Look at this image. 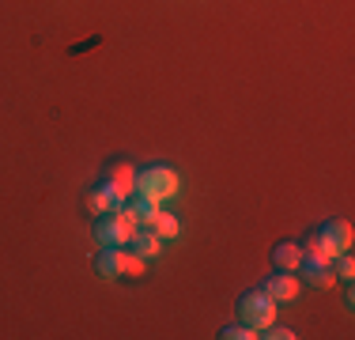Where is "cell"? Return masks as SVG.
Segmentation results:
<instances>
[{
	"label": "cell",
	"instance_id": "1",
	"mask_svg": "<svg viewBox=\"0 0 355 340\" xmlns=\"http://www.w3.org/2000/svg\"><path fill=\"white\" fill-rule=\"evenodd\" d=\"M137 193L144 201H171L178 197V174L171 167H163V163H155V167H148L144 174H137Z\"/></svg>",
	"mask_w": 355,
	"mask_h": 340
},
{
	"label": "cell",
	"instance_id": "2",
	"mask_svg": "<svg viewBox=\"0 0 355 340\" xmlns=\"http://www.w3.org/2000/svg\"><path fill=\"white\" fill-rule=\"evenodd\" d=\"M239 314H242V321H246L250 329H257V333H261L265 325H272V321H276V303L257 287V291H246L239 299Z\"/></svg>",
	"mask_w": 355,
	"mask_h": 340
},
{
	"label": "cell",
	"instance_id": "3",
	"mask_svg": "<svg viewBox=\"0 0 355 340\" xmlns=\"http://www.w3.org/2000/svg\"><path fill=\"white\" fill-rule=\"evenodd\" d=\"M132 231H137V227H132L121 212H103V216L95 219V238L103 246H125L132 238Z\"/></svg>",
	"mask_w": 355,
	"mask_h": 340
},
{
	"label": "cell",
	"instance_id": "4",
	"mask_svg": "<svg viewBox=\"0 0 355 340\" xmlns=\"http://www.w3.org/2000/svg\"><path fill=\"white\" fill-rule=\"evenodd\" d=\"M103 182L114 189L117 201H125V197L137 193V170H132V163H125V159H114V163L103 170Z\"/></svg>",
	"mask_w": 355,
	"mask_h": 340
},
{
	"label": "cell",
	"instance_id": "5",
	"mask_svg": "<svg viewBox=\"0 0 355 340\" xmlns=\"http://www.w3.org/2000/svg\"><path fill=\"white\" fill-rule=\"evenodd\" d=\"M302 284L306 287H314V291H329V287L336 284V276H333V265L329 261H314V257H302Z\"/></svg>",
	"mask_w": 355,
	"mask_h": 340
},
{
	"label": "cell",
	"instance_id": "6",
	"mask_svg": "<svg viewBox=\"0 0 355 340\" xmlns=\"http://www.w3.org/2000/svg\"><path fill=\"white\" fill-rule=\"evenodd\" d=\"M299 276H295V272H276V276H268L265 280V287H261V291L268 295V299L272 303H291L295 295H299Z\"/></svg>",
	"mask_w": 355,
	"mask_h": 340
},
{
	"label": "cell",
	"instance_id": "7",
	"mask_svg": "<svg viewBox=\"0 0 355 340\" xmlns=\"http://www.w3.org/2000/svg\"><path fill=\"white\" fill-rule=\"evenodd\" d=\"M318 235L325 238V242L333 246L336 253H344V250H352V246H355V231H352V223H348V219H329V223L321 227Z\"/></svg>",
	"mask_w": 355,
	"mask_h": 340
},
{
	"label": "cell",
	"instance_id": "8",
	"mask_svg": "<svg viewBox=\"0 0 355 340\" xmlns=\"http://www.w3.org/2000/svg\"><path fill=\"white\" fill-rule=\"evenodd\" d=\"M121 265H125V246H103V250L95 253V272L106 280L121 276Z\"/></svg>",
	"mask_w": 355,
	"mask_h": 340
},
{
	"label": "cell",
	"instance_id": "9",
	"mask_svg": "<svg viewBox=\"0 0 355 340\" xmlns=\"http://www.w3.org/2000/svg\"><path fill=\"white\" fill-rule=\"evenodd\" d=\"M129 250L137 253V257H144V261H148V257H159V250H163V238L151 231V227H148V231H140V227H137V231H132V238H129Z\"/></svg>",
	"mask_w": 355,
	"mask_h": 340
},
{
	"label": "cell",
	"instance_id": "10",
	"mask_svg": "<svg viewBox=\"0 0 355 340\" xmlns=\"http://www.w3.org/2000/svg\"><path fill=\"white\" fill-rule=\"evenodd\" d=\"M87 208L103 216V212H121V208H125V201H117V197H114V189H110L106 182H98L95 189L87 193Z\"/></svg>",
	"mask_w": 355,
	"mask_h": 340
},
{
	"label": "cell",
	"instance_id": "11",
	"mask_svg": "<svg viewBox=\"0 0 355 340\" xmlns=\"http://www.w3.org/2000/svg\"><path fill=\"white\" fill-rule=\"evenodd\" d=\"M272 265L280 269V272H299V265H302V246L299 242H280L272 250Z\"/></svg>",
	"mask_w": 355,
	"mask_h": 340
},
{
	"label": "cell",
	"instance_id": "12",
	"mask_svg": "<svg viewBox=\"0 0 355 340\" xmlns=\"http://www.w3.org/2000/svg\"><path fill=\"white\" fill-rule=\"evenodd\" d=\"M155 212H159V204L155 201H132V204H125L121 208V216L129 219L132 227H151V219H155Z\"/></svg>",
	"mask_w": 355,
	"mask_h": 340
},
{
	"label": "cell",
	"instance_id": "13",
	"mask_svg": "<svg viewBox=\"0 0 355 340\" xmlns=\"http://www.w3.org/2000/svg\"><path fill=\"white\" fill-rule=\"evenodd\" d=\"M302 257H314V261H333V257H336V250H333V246H329V242H325V238H321L318 231H314V235H306V238H302Z\"/></svg>",
	"mask_w": 355,
	"mask_h": 340
},
{
	"label": "cell",
	"instance_id": "14",
	"mask_svg": "<svg viewBox=\"0 0 355 340\" xmlns=\"http://www.w3.org/2000/svg\"><path fill=\"white\" fill-rule=\"evenodd\" d=\"M151 231H155L159 238H178L182 235V223H178V216H171V212H155V219H151Z\"/></svg>",
	"mask_w": 355,
	"mask_h": 340
},
{
	"label": "cell",
	"instance_id": "15",
	"mask_svg": "<svg viewBox=\"0 0 355 340\" xmlns=\"http://www.w3.org/2000/svg\"><path fill=\"white\" fill-rule=\"evenodd\" d=\"M329 265H333V276H336V280H344V284H352V280H355V261H352V250L336 253V257L329 261Z\"/></svg>",
	"mask_w": 355,
	"mask_h": 340
},
{
	"label": "cell",
	"instance_id": "16",
	"mask_svg": "<svg viewBox=\"0 0 355 340\" xmlns=\"http://www.w3.org/2000/svg\"><path fill=\"white\" fill-rule=\"evenodd\" d=\"M144 269H148V261L137 257L132 250H125V265H121V276H129V280H140L144 276Z\"/></svg>",
	"mask_w": 355,
	"mask_h": 340
},
{
	"label": "cell",
	"instance_id": "17",
	"mask_svg": "<svg viewBox=\"0 0 355 340\" xmlns=\"http://www.w3.org/2000/svg\"><path fill=\"white\" fill-rule=\"evenodd\" d=\"M219 337L223 340H253V337H261L257 329H250L246 321H242V325H227V329H219Z\"/></svg>",
	"mask_w": 355,
	"mask_h": 340
},
{
	"label": "cell",
	"instance_id": "18",
	"mask_svg": "<svg viewBox=\"0 0 355 340\" xmlns=\"http://www.w3.org/2000/svg\"><path fill=\"white\" fill-rule=\"evenodd\" d=\"M265 337H268V340H295V329L276 325V321H272V325H265Z\"/></svg>",
	"mask_w": 355,
	"mask_h": 340
},
{
	"label": "cell",
	"instance_id": "19",
	"mask_svg": "<svg viewBox=\"0 0 355 340\" xmlns=\"http://www.w3.org/2000/svg\"><path fill=\"white\" fill-rule=\"evenodd\" d=\"M344 306H348V310H352V306H355V287H352V284L344 287Z\"/></svg>",
	"mask_w": 355,
	"mask_h": 340
}]
</instances>
